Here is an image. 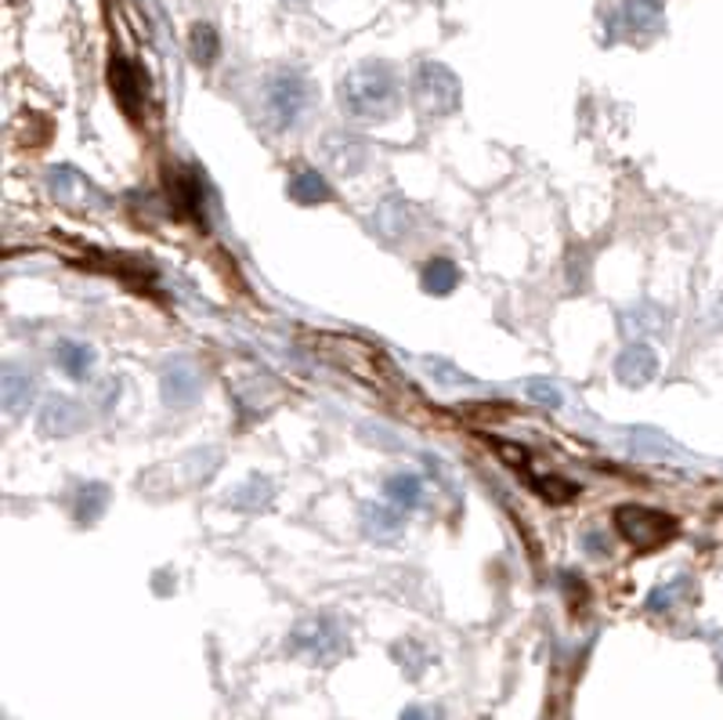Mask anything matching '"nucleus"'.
<instances>
[{"mask_svg":"<svg viewBox=\"0 0 723 720\" xmlns=\"http://www.w3.org/2000/svg\"><path fill=\"white\" fill-rule=\"evenodd\" d=\"M340 106L362 120H380L398 106V73L391 62H362L340 81Z\"/></svg>","mask_w":723,"mask_h":720,"instance_id":"obj_1","label":"nucleus"},{"mask_svg":"<svg viewBox=\"0 0 723 720\" xmlns=\"http://www.w3.org/2000/svg\"><path fill=\"white\" fill-rule=\"evenodd\" d=\"M167 200L170 214L189 225L206 229V207H210V186L206 174L195 163H170L167 167Z\"/></svg>","mask_w":723,"mask_h":720,"instance_id":"obj_2","label":"nucleus"},{"mask_svg":"<svg viewBox=\"0 0 723 720\" xmlns=\"http://www.w3.org/2000/svg\"><path fill=\"white\" fill-rule=\"evenodd\" d=\"M612 526L629 547H637V551H655V547H666L677 536L673 515L655 510V507H640V504H626L615 510Z\"/></svg>","mask_w":723,"mask_h":720,"instance_id":"obj_3","label":"nucleus"},{"mask_svg":"<svg viewBox=\"0 0 723 720\" xmlns=\"http://www.w3.org/2000/svg\"><path fill=\"white\" fill-rule=\"evenodd\" d=\"M413 102L427 116H449L459 106V81L449 65L419 62L413 73Z\"/></svg>","mask_w":723,"mask_h":720,"instance_id":"obj_4","label":"nucleus"},{"mask_svg":"<svg viewBox=\"0 0 723 720\" xmlns=\"http://www.w3.org/2000/svg\"><path fill=\"white\" fill-rule=\"evenodd\" d=\"M311 102H315V87L308 84V76H300L294 70L275 73L265 84V106L275 127H294L311 109Z\"/></svg>","mask_w":723,"mask_h":720,"instance_id":"obj_5","label":"nucleus"},{"mask_svg":"<svg viewBox=\"0 0 723 720\" xmlns=\"http://www.w3.org/2000/svg\"><path fill=\"white\" fill-rule=\"evenodd\" d=\"M109 87L116 106L124 109V116L130 120H141L145 106H149V76L145 70L127 55H113L109 59Z\"/></svg>","mask_w":723,"mask_h":720,"instance_id":"obj_6","label":"nucleus"},{"mask_svg":"<svg viewBox=\"0 0 723 720\" xmlns=\"http://www.w3.org/2000/svg\"><path fill=\"white\" fill-rule=\"evenodd\" d=\"M294 648L315 663H333L344 652V634L330 620H308L294 631Z\"/></svg>","mask_w":723,"mask_h":720,"instance_id":"obj_7","label":"nucleus"},{"mask_svg":"<svg viewBox=\"0 0 723 720\" xmlns=\"http://www.w3.org/2000/svg\"><path fill=\"white\" fill-rule=\"evenodd\" d=\"M163 399L167 405H178V410H185L195 399H200V370H195L192 362L178 359V362H167L163 370Z\"/></svg>","mask_w":723,"mask_h":720,"instance_id":"obj_8","label":"nucleus"},{"mask_svg":"<svg viewBox=\"0 0 723 720\" xmlns=\"http://www.w3.org/2000/svg\"><path fill=\"white\" fill-rule=\"evenodd\" d=\"M87 424V410L70 395H55L44 410H41V431L44 435H73Z\"/></svg>","mask_w":723,"mask_h":720,"instance_id":"obj_9","label":"nucleus"},{"mask_svg":"<svg viewBox=\"0 0 723 720\" xmlns=\"http://www.w3.org/2000/svg\"><path fill=\"white\" fill-rule=\"evenodd\" d=\"M615 373H619L623 384L644 388L655 373H659V356H655L648 345H629L619 356V362H615Z\"/></svg>","mask_w":723,"mask_h":720,"instance_id":"obj_10","label":"nucleus"},{"mask_svg":"<svg viewBox=\"0 0 723 720\" xmlns=\"http://www.w3.org/2000/svg\"><path fill=\"white\" fill-rule=\"evenodd\" d=\"M33 399H36V373L25 370V366H19V362H8V370H4V410L11 416H19V413L30 410Z\"/></svg>","mask_w":723,"mask_h":720,"instance_id":"obj_11","label":"nucleus"},{"mask_svg":"<svg viewBox=\"0 0 723 720\" xmlns=\"http://www.w3.org/2000/svg\"><path fill=\"white\" fill-rule=\"evenodd\" d=\"M289 200H297L305 207L326 203V200H333V189L326 186V178L315 167H300L294 170V178H289Z\"/></svg>","mask_w":723,"mask_h":720,"instance_id":"obj_12","label":"nucleus"},{"mask_svg":"<svg viewBox=\"0 0 723 720\" xmlns=\"http://www.w3.org/2000/svg\"><path fill=\"white\" fill-rule=\"evenodd\" d=\"M55 362L62 366L65 377H73V381H84V377H91V366H95V348L84 345V340H59V345H55Z\"/></svg>","mask_w":723,"mask_h":720,"instance_id":"obj_13","label":"nucleus"},{"mask_svg":"<svg viewBox=\"0 0 723 720\" xmlns=\"http://www.w3.org/2000/svg\"><path fill=\"white\" fill-rule=\"evenodd\" d=\"M105 507H109V486H102V481H84L81 493H76L73 518L81 521V526H95L105 515Z\"/></svg>","mask_w":723,"mask_h":720,"instance_id":"obj_14","label":"nucleus"},{"mask_svg":"<svg viewBox=\"0 0 723 720\" xmlns=\"http://www.w3.org/2000/svg\"><path fill=\"white\" fill-rule=\"evenodd\" d=\"M623 22L629 33H655L662 25V0H623Z\"/></svg>","mask_w":723,"mask_h":720,"instance_id":"obj_15","label":"nucleus"},{"mask_svg":"<svg viewBox=\"0 0 723 720\" xmlns=\"http://www.w3.org/2000/svg\"><path fill=\"white\" fill-rule=\"evenodd\" d=\"M362 529L380 543H394L402 536V515L398 510L370 504V507H362Z\"/></svg>","mask_w":723,"mask_h":720,"instance_id":"obj_16","label":"nucleus"},{"mask_svg":"<svg viewBox=\"0 0 723 720\" xmlns=\"http://www.w3.org/2000/svg\"><path fill=\"white\" fill-rule=\"evenodd\" d=\"M459 283V268L453 265L449 257H430L424 265V290L434 294V297H445L453 294Z\"/></svg>","mask_w":723,"mask_h":720,"instance_id":"obj_17","label":"nucleus"},{"mask_svg":"<svg viewBox=\"0 0 723 720\" xmlns=\"http://www.w3.org/2000/svg\"><path fill=\"white\" fill-rule=\"evenodd\" d=\"M189 51H192V62L195 65H214L221 55V36L210 22H195L192 33H189Z\"/></svg>","mask_w":723,"mask_h":720,"instance_id":"obj_18","label":"nucleus"},{"mask_svg":"<svg viewBox=\"0 0 723 720\" xmlns=\"http://www.w3.org/2000/svg\"><path fill=\"white\" fill-rule=\"evenodd\" d=\"M384 493H387V500H391L394 507L410 510V507L419 504V493H424V481H419L416 475H394V478H387Z\"/></svg>","mask_w":723,"mask_h":720,"instance_id":"obj_19","label":"nucleus"},{"mask_svg":"<svg viewBox=\"0 0 723 720\" xmlns=\"http://www.w3.org/2000/svg\"><path fill=\"white\" fill-rule=\"evenodd\" d=\"M532 486L543 493L550 504H568L572 496H578L575 481H564V478H532Z\"/></svg>","mask_w":723,"mask_h":720,"instance_id":"obj_20","label":"nucleus"},{"mask_svg":"<svg viewBox=\"0 0 723 720\" xmlns=\"http://www.w3.org/2000/svg\"><path fill=\"white\" fill-rule=\"evenodd\" d=\"M524 391H529V399H532V402H539V405H550V410H557V405L564 402V399H561V391H557V384L539 381V377H535V381L524 384Z\"/></svg>","mask_w":723,"mask_h":720,"instance_id":"obj_21","label":"nucleus"},{"mask_svg":"<svg viewBox=\"0 0 723 720\" xmlns=\"http://www.w3.org/2000/svg\"><path fill=\"white\" fill-rule=\"evenodd\" d=\"M430 373L438 377V381H445V384H459V381H467L464 373L449 370V362H430Z\"/></svg>","mask_w":723,"mask_h":720,"instance_id":"obj_22","label":"nucleus"},{"mask_svg":"<svg viewBox=\"0 0 723 720\" xmlns=\"http://www.w3.org/2000/svg\"><path fill=\"white\" fill-rule=\"evenodd\" d=\"M402 720H430V717H427L424 710H419V706H410V710L402 713Z\"/></svg>","mask_w":723,"mask_h":720,"instance_id":"obj_23","label":"nucleus"}]
</instances>
